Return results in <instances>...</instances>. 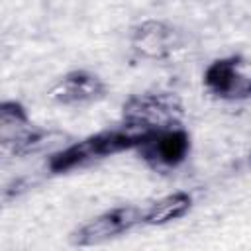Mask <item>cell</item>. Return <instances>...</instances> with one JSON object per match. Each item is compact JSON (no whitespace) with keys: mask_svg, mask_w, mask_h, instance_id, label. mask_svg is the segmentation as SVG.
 <instances>
[{"mask_svg":"<svg viewBox=\"0 0 251 251\" xmlns=\"http://www.w3.org/2000/svg\"><path fill=\"white\" fill-rule=\"evenodd\" d=\"M145 135L147 133L133 129L122 122L116 127L102 129L98 133H92L80 141H73L63 149L51 153L47 161V169L49 173L59 175L122 151H131V149L135 151L137 145L145 139Z\"/></svg>","mask_w":251,"mask_h":251,"instance_id":"6da1fadb","label":"cell"},{"mask_svg":"<svg viewBox=\"0 0 251 251\" xmlns=\"http://www.w3.org/2000/svg\"><path fill=\"white\" fill-rule=\"evenodd\" d=\"M182 104L171 92H139L122 104V122L143 133L182 124Z\"/></svg>","mask_w":251,"mask_h":251,"instance_id":"7a4b0ae2","label":"cell"},{"mask_svg":"<svg viewBox=\"0 0 251 251\" xmlns=\"http://www.w3.org/2000/svg\"><path fill=\"white\" fill-rule=\"evenodd\" d=\"M55 133L37 127L25 106L18 100H4L0 104V143L6 153L25 157L45 149Z\"/></svg>","mask_w":251,"mask_h":251,"instance_id":"3957f363","label":"cell"},{"mask_svg":"<svg viewBox=\"0 0 251 251\" xmlns=\"http://www.w3.org/2000/svg\"><path fill=\"white\" fill-rule=\"evenodd\" d=\"M204 88L218 100L241 102L251 98V57L227 55L214 59L202 73Z\"/></svg>","mask_w":251,"mask_h":251,"instance_id":"277c9868","label":"cell"},{"mask_svg":"<svg viewBox=\"0 0 251 251\" xmlns=\"http://www.w3.org/2000/svg\"><path fill=\"white\" fill-rule=\"evenodd\" d=\"M145 208L133 204H122L100 212L98 216L86 220L71 233V243L76 247H92L116 239L137 226H143Z\"/></svg>","mask_w":251,"mask_h":251,"instance_id":"5b68a950","label":"cell"},{"mask_svg":"<svg viewBox=\"0 0 251 251\" xmlns=\"http://www.w3.org/2000/svg\"><path fill=\"white\" fill-rule=\"evenodd\" d=\"M190 147V133L182 126H173L147 133L135 151L151 169L173 171L188 159Z\"/></svg>","mask_w":251,"mask_h":251,"instance_id":"8992f818","label":"cell"},{"mask_svg":"<svg viewBox=\"0 0 251 251\" xmlns=\"http://www.w3.org/2000/svg\"><path fill=\"white\" fill-rule=\"evenodd\" d=\"M108 86L102 76L86 69H75L59 76L47 90V98L59 106H84L106 96Z\"/></svg>","mask_w":251,"mask_h":251,"instance_id":"52a82bcc","label":"cell"},{"mask_svg":"<svg viewBox=\"0 0 251 251\" xmlns=\"http://www.w3.org/2000/svg\"><path fill=\"white\" fill-rule=\"evenodd\" d=\"M131 49L141 59L161 61L171 57L182 45L180 31L161 20H145L131 29Z\"/></svg>","mask_w":251,"mask_h":251,"instance_id":"ba28073f","label":"cell"},{"mask_svg":"<svg viewBox=\"0 0 251 251\" xmlns=\"http://www.w3.org/2000/svg\"><path fill=\"white\" fill-rule=\"evenodd\" d=\"M192 196L184 190H176L171 194L161 196L159 200H155L153 204H149L145 208L143 214V226H167L171 222H176L180 218H184L190 210H192Z\"/></svg>","mask_w":251,"mask_h":251,"instance_id":"9c48e42d","label":"cell"}]
</instances>
